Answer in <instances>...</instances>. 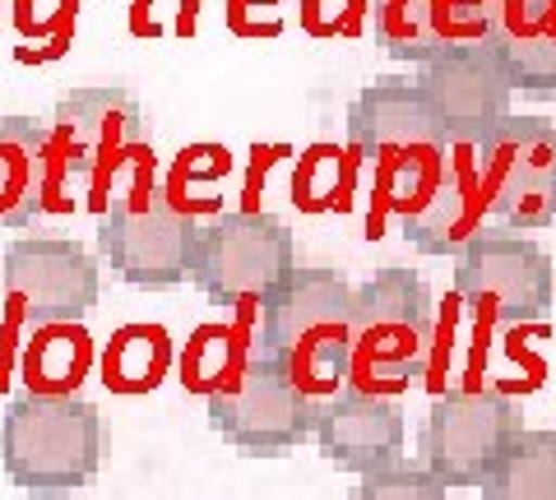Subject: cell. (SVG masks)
Segmentation results:
<instances>
[{
	"label": "cell",
	"mask_w": 556,
	"mask_h": 500,
	"mask_svg": "<svg viewBox=\"0 0 556 500\" xmlns=\"http://www.w3.org/2000/svg\"><path fill=\"white\" fill-rule=\"evenodd\" d=\"M255 352L302 389H339L353 375V283L339 269H292L260 302Z\"/></svg>",
	"instance_id": "obj_1"
},
{
	"label": "cell",
	"mask_w": 556,
	"mask_h": 500,
	"mask_svg": "<svg viewBox=\"0 0 556 500\" xmlns=\"http://www.w3.org/2000/svg\"><path fill=\"white\" fill-rule=\"evenodd\" d=\"M102 412L75 394L28 389L0 418V469L33 500H65L102 469Z\"/></svg>",
	"instance_id": "obj_2"
},
{
	"label": "cell",
	"mask_w": 556,
	"mask_h": 500,
	"mask_svg": "<svg viewBox=\"0 0 556 500\" xmlns=\"http://www.w3.org/2000/svg\"><path fill=\"white\" fill-rule=\"evenodd\" d=\"M431 338H437V306L427 283L413 269H380L353 287V375L357 389L422 381Z\"/></svg>",
	"instance_id": "obj_3"
},
{
	"label": "cell",
	"mask_w": 556,
	"mask_h": 500,
	"mask_svg": "<svg viewBox=\"0 0 556 500\" xmlns=\"http://www.w3.org/2000/svg\"><path fill=\"white\" fill-rule=\"evenodd\" d=\"M51 144H56L61 185H79L93 195V209L112 200L116 177L126 167H144L149 126L144 107L121 84L70 89L51 112Z\"/></svg>",
	"instance_id": "obj_4"
},
{
	"label": "cell",
	"mask_w": 556,
	"mask_h": 500,
	"mask_svg": "<svg viewBox=\"0 0 556 500\" xmlns=\"http://www.w3.org/2000/svg\"><path fill=\"white\" fill-rule=\"evenodd\" d=\"M200 222L139 177L98 209V255L126 287L167 292L190 279Z\"/></svg>",
	"instance_id": "obj_5"
},
{
	"label": "cell",
	"mask_w": 556,
	"mask_h": 500,
	"mask_svg": "<svg viewBox=\"0 0 556 500\" xmlns=\"http://www.w3.org/2000/svg\"><path fill=\"white\" fill-rule=\"evenodd\" d=\"M298 269L292 232L274 214L232 209L200 222L190 251V283L214 306H260Z\"/></svg>",
	"instance_id": "obj_6"
},
{
	"label": "cell",
	"mask_w": 556,
	"mask_h": 500,
	"mask_svg": "<svg viewBox=\"0 0 556 500\" xmlns=\"http://www.w3.org/2000/svg\"><path fill=\"white\" fill-rule=\"evenodd\" d=\"M455 292L496 324H547L556 306V265L533 236L482 228L455 251Z\"/></svg>",
	"instance_id": "obj_7"
},
{
	"label": "cell",
	"mask_w": 556,
	"mask_h": 500,
	"mask_svg": "<svg viewBox=\"0 0 556 500\" xmlns=\"http://www.w3.org/2000/svg\"><path fill=\"white\" fill-rule=\"evenodd\" d=\"M208 426L251 459H278L316 431V399L269 357L251 352L208 389Z\"/></svg>",
	"instance_id": "obj_8"
},
{
	"label": "cell",
	"mask_w": 556,
	"mask_h": 500,
	"mask_svg": "<svg viewBox=\"0 0 556 500\" xmlns=\"http://www.w3.org/2000/svg\"><path fill=\"white\" fill-rule=\"evenodd\" d=\"M482 200L501 228H556V126L543 116H506L473 149Z\"/></svg>",
	"instance_id": "obj_9"
},
{
	"label": "cell",
	"mask_w": 556,
	"mask_h": 500,
	"mask_svg": "<svg viewBox=\"0 0 556 500\" xmlns=\"http://www.w3.org/2000/svg\"><path fill=\"white\" fill-rule=\"evenodd\" d=\"M525 431V412L515 399L496 389H445L431 399L417 454L422 469L437 473L450 491L455 487H482L510 454L515 436Z\"/></svg>",
	"instance_id": "obj_10"
},
{
	"label": "cell",
	"mask_w": 556,
	"mask_h": 500,
	"mask_svg": "<svg viewBox=\"0 0 556 500\" xmlns=\"http://www.w3.org/2000/svg\"><path fill=\"white\" fill-rule=\"evenodd\" d=\"M348 144H353L357 163L371 171V181L386 195L399 181H408L422 163L437 158L441 149H450L441 126L427 112L422 93H417V79H399V75L376 79L353 98V107H348Z\"/></svg>",
	"instance_id": "obj_11"
},
{
	"label": "cell",
	"mask_w": 556,
	"mask_h": 500,
	"mask_svg": "<svg viewBox=\"0 0 556 500\" xmlns=\"http://www.w3.org/2000/svg\"><path fill=\"white\" fill-rule=\"evenodd\" d=\"M10 306L33 330L79 324L98 306V260L70 236H20L0 255Z\"/></svg>",
	"instance_id": "obj_12"
},
{
	"label": "cell",
	"mask_w": 556,
	"mask_h": 500,
	"mask_svg": "<svg viewBox=\"0 0 556 500\" xmlns=\"http://www.w3.org/2000/svg\"><path fill=\"white\" fill-rule=\"evenodd\" d=\"M404 218V236L427 255H455L473 232H482V181L473 149L450 144L431 163H422L408 181L386 195Z\"/></svg>",
	"instance_id": "obj_13"
},
{
	"label": "cell",
	"mask_w": 556,
	"mask_h": 500,
	"mask_svg": "<svg viewBox=\"0 0 556 500\" xmlns=\"http://www.w3.org/2000/svg\"><path fill=\"white\" fill-rule=\"evenodd\" d=\"M417 93H422L431 120L441 126L450 144L478 149L501 120L510 116L515 84L492 47L459 42L441 51L437 61L417 65Z\"/></svg>",
	"instance_id": "obj_14"
},
{
	"label": "cell",
	"mask_w": 556,
	"mask_h": 500,
	"mask_svg": "<svg viewBox=\"0 0 556 500\" xmlns=\"http://www.w3.org/2000/svg\"><path fill=\"white\" fill-rule=\"evenodd\" d=\"M473 42L492 47L515 93L556 98V0H468Z\"/></svg>",
	"instance_id": "obj_15"
},
{
	"label": "cell",
	"mask_w": 556,
	"mask_h": 500,
	"mask_svg": "<svg viewBox=\"0 0 556 500\" xmlns=\"http://www.w3.org/2000/svg\"><path fill=\"white\" fill-rule=\"evenodd\" d=\"M320 454L348 473H376L404 459V408L376 389H339L316 403Z\"/></svg>",
	"instance_id": "obj_16"
},
{
	"label": "cell",
	"mask_w": 556,
	"mask_h": 500,
	"mask_svg": "<svg viewBox=\"0 0 556 500\" xmlns=\"http://www.w3.org/2000/svg\"><path fill=\"white\" fill-rule=\"evenodd\" d=\"M61 195V163L51 126L33 116H0V228H33Z\"/></svg>",
	"instance_id": "obj_17"
},
{
	"label": "cell",
	"mask_w": 556,
	"mask_h": 500,
	"mask_svg": "<svg viewBox=\"0 0 556 500\" xmlns=\"http://www.w3.org/2000/svg\"><path fill=\"white\" fill-rule=\"evenodd\" d=\"M376 42L404 65L437 61L441 51L473 42L468 0H376Z\"/></svg>",
	"instance_id": "obj_18"
},
{
	"label": "cell",
	"mask_w": 556,
	"mask_h": 500,
	"mask_svg": "<svg viewBox=\"0 0 556 500\" xmlns=\"http://www.w3.org/2000/svg\"><path fill=\"white\" fill-rule=\"evenodd\" d=\"M478 491L482 500H556V431L525 426Z\"/></svg>",
	"instance_id": "obj_19"
},
{
	"label": "cell",
	"mask_w": 556,
	"mask_h": 500,
	"mask_svg": "<svg viewBox=\"0 0 556 500\" xmlns=\"http://www.w3.org/2000/svg\"><path fill=\"white\" fill-rule=\"evenodd\" d=\"M172 361L167 334L149 330V324H135V330H121L116 343L108 348V385L116 389H153L163 381Z\"/></svg>",
	"instance_id": "obj_20"
},
{
	"label": "cell",
	"mask_w": 556,
	"mask_h": 500,
	"mask_svg": "<svg viewBox=\"0 0 556 500\" xmlns=\"http://www.w3.org/2000/svg\"><path fill=\"white\" fill-rule=\"evenodd\" d=\"M348 500H450V487L427 473V469H413V463H390V469H376V473H362V482Z\"/></svg>",
	"instance_id": "obj_21"
},
{
	"label": "cell",
	"mask_w": 556,
	"mask_h": 500,
	"mask_svg": "<svg viewBox=\"0 0 556 500\" xmlns=\"http://www.w3.org/2000/svg\"><path fill=\"white\" fill-rule=\"evenodd\" d=\"M84 367H89V338L84 334H51V338H38V348L28 357V375L33 385H70L79 381Z\"/></svg>",
	"instance_id": "obj_22"
}]
</instances>
